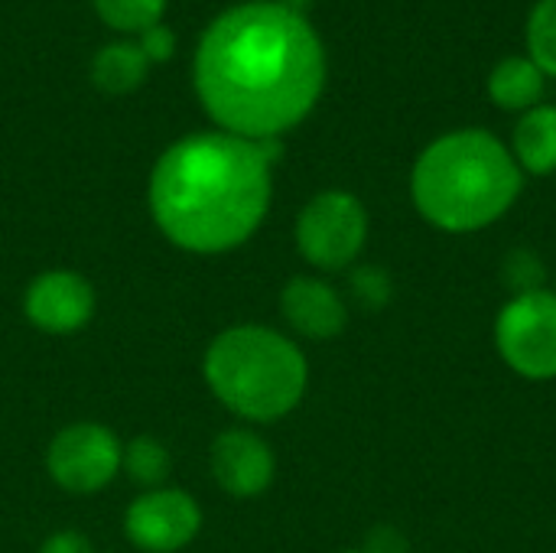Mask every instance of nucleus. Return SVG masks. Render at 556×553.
<instances>
[{
    "instance_id": "1",
    "label": "nucleus",
    "mask_w": 556,
    "mask_h": 553,
    "mask_svg": "<svg viewBox=\"0 0 556 553\" xmlns=\"http://www.w3.org/2000/svg\"><path fill=\"white\" fill-rule=\"evenodd\" d=\"M326 46L313 23L277 0L222 10L199 36L192 85L218 130L280 140L303 124L326 88Z\"/></svg>"
},
{
    "instance_id": "2",
    "label": "nucleus",
    "mask_w": 556,
    "mask_h": 553,
    "mask_svg": "<svg viewBox=\"0 0 556 553\" xmlns=\"http://www.w3.org/2000/svg\"><path fill=\"white\" fill-rule=\"evenodd\" d=\"M280 140L199 130L163 150L147 202L169 244L192 254L241 248L267 218Z\"/></svg>"
},
{
    "instance_id": "3",
    "label": "nucleus",
    "mask_w": 556,
    "mask_h": 553,
    "mask_svg": "<svg viewBox=\"0 0 556 553\" xmlns=\"http://www.w3.org/2000/svg\"><path fill=\"white\" fill-rule=\"evenodd\" d=\"M525 173L505 140L463 127L424 147L410 173V199L424 222L446 235H472L511 212Z\"/></svg>"
},
{
    "instance_id": "4",
    "label": "nucleus",
    "mask_w": 556,
    "mask_h": 553,
    "mask_svg": "<svg viewBox=\"0 0 556 553\" xmlns=\"http://www.w3.org/2000/svg\"><path fill=\"white\" fill-rule=\"evenodd\" d=\"M202 375L212 394L238 417L274 424L300 407L309 365L296 342L267 326H231L205 352Z\"/></svg>"
},
{
    "instance_id": "5",
    "label": "nucleus",
    "mask_w": 556,
    "mask_h": 553,
    "mask_svg": "<svg viewBox=\"0 0 556 553\" xmlns=\"http://www.w3.org/2000/svg\"><path fill=\"white\" fill-rule=\"evenodd\" d=\"M495 349L525 381L556 378V293L531 290L511 297L495 319Z\"/></svg>"
},
{
    "instance_id": "6",
    "label": "nucleus",
    "mask_w": 556,
    "mask_h": 553,
    "mask_svg": "<svg viewBox=\"0 0 556 553\" xmlns=\"http://www.w3.org/2000/svg\"><path fill=\"white\" fill-rule=\"evenodd\" d=\"M368 241V209L345 189L316 192L296 218V248L319 271H345Z\"/></svg>"
},
{
    "instance_id": "7",
    "label": "nucleus",
    "mask_w": 556,
    "mask_h": 553,
    "mask_svg": "<svg viewBox=\"0 0 556 553\" xmlns=\"http://www.w3.org/2000/svg\"><path fill=\"white\" fill-rule=\"evenodd\" d=\"M124 463L121 440L91 420L68 424L59 430L46 450V469L52 482L72 495H91L114 482Z\"/></svg>"
},
{
    "instance_id": "8",
    "label": "nucleus",
    "mask_w": 556,
    "mask_h": 553,
    "mask_svg": "<svg viewBox=\"0 0 556 553\" xmlns=\"http://www.w3.org/2000/svg\"><path fill=\"white\" fill-rule=\"evenodd\" d=\"M124 531L143 553H176L202 531V508L182 489H153L127 508Z\"/></svg>"
},
{
    "instance_id": "9",
    "label": "nucleus",
    "mask_w": 556,
    "mask_h": 553,
    "mask_svg": "<svg viewBox=\"0 0 556 553\" xmlns=\"http://www.w3.org/2000/svg\"><path fill=\"white\" fill-rule=\"evenodd\" d=\"M94 287L75 271L39 274L23 297L26 319L49 336H68L85 329L94 316Z\"/></svg>"
},
{
    "instance_id": "10",
    "label": "nucleus",
    "mask_w": 556,
    "mask_h": 553,
    "mask_svg": "<svg viewBox=\"0 0 556 553\" xmlns=\"http://www.w3.org/2000/svg\"><path fill=\"white\" fill-rule=\"evenodd\" d=\"M212 476L231 499H257L270 489L277 460L270 447L251 430H225L212 443Z\"/></svg>"
},
{
    "instance_id": "11",
    "label": "nucleus",
    "mask_w": 556,
    "mask_h": 553,
    "mask_svg": "<svg viewBox=\"0 0 556 553\" xmlns=\"http://www.w3.org/2000/svg\"><path fill=\"white\" fill-rule=\"evenodd\" d=\"M280 313L293 332L313 342H329L345 332L349 306L339 290L319 277H293L280 290Z\"/></svg>"
},
{
    "instance_id": "12",
    "label": "nucleus",
    "mask_w": 556,
    "mask_h": 553,
    "mask_svg": "<svg viewBox=\"0 0 556 553\" xmlns=\"http://www.w3.org/2000/svg\"><path fill=\"white\" fill-rule=\"evenodd\" d=\"M511 156L521 173L551 176L556 173V108L538 104L521 114L511 134Z\"/></svg>"
},
{
    "instance_id": "13",
    "label": "nucleus",
    "mask_w": 556,
    "mask_h": 553,
    "mask_svg": "<svg viewBox=\"0 0 556 553\" xmlns=\"http://www.w3.org/2000/svg\"><path fill=\"white\" fill-rule=\"evenodd\" d=\"M147 72H150V62L140 52V46L130 42V39L108 42L91 59V81H94V88L104 91V95H114V98L134 95L147 81Z\"/></svg>"
},
{
    "instance_id": "14",
    "label": "nucleus",
    "mask_w": 556,
    "mask_h": 553,
    "mask_svg": "<svg viewBox=\"0 0 556 553\" xmlns=\"http://www.w3.org/2000/svg\"><path fill=\"white\" fill-rule=\"evenodd\" d=\"M544 72L528 55H508L502 59L489 75V98L502 111H531L544 98Z\"/></svg>"
},
{
    "instance_id": "15",
    "label": "nucleus",
    "mask_w": 556,
    "mask_h": 553,
    "mask_svg": "<svg viewBox=\"0 0 556 553\" xmlns=\"http://www.w3.org/2000/svg\"><path fill=\"white\" fill-rule=\"evenodd\" d=\"M121 469L137 482V486H147V489H160V482L169 479L173 473V456L169 450L153 440V437H137L124 447V463Z\"/></svg>"
},
{
    "instance_id": "16",
    "label": "nucleus",
    "mask_w": 556,
    "mask_h": 553,
    "mask_svg": "<svg viewBox=\"0 0 556 553\" xmlns=\"http://www.w3.org/2000/svg\"><path fill=\"white\" fill-rule=\"evenodd\" d=\"M94 13L104 26L117 29V33H143L156 23H163L160 16L166 13L169 0H91Z\"/></svg>"
},
{
    "instance_id": "17",
    "label": "nucleus",
    "mask_w": 556,
    "mask_h": 553,
    "mask_svg": "<svg viewBox=\"0 0 556 553\" xmlns=\"http://www.w3.org/2000/svg\"><path fill=\"white\" fill-rule=\"evenodd\" d=\"M525 42H528V59L556 78V0H538L528 13L525 26Z\"/></svg>"
},
{
    "instance_id": "18",
    "label": "nucleus",
    "mask_w": 556,
    "mask_h": 553,
    "mask_svg": "<svg viewBox=\"0 0 556 553\" xmlns=\"http://www.w3.org/2000/svg\"><path fill=\"white\" fill-rule=\"evenodd\" d=\"M502 280L511 290V297L531 293V290H544L547 287V267H544L541 254H534L528 248H515L502 261Z\"/></svg>"
},
{
    "instance_id": "19",
    "label": "nucleus",
    "mask_w": 556,
    "mask_h": 553,
    "mask_svg": "<svg viewBox=\"0 0 556 553\" xmlns=\"http://www.w3.org/2000/svg\"><path fill=\"white\" fill-rule=\"evenodd\" d=\"M349 287H352V297L365 310H384L394 297V280L378 264H358L349 277Z\"/></svg>"
},
{
    "instance_id": "20",
    "label": "nucleus",
    "mask_w": 556,
    "mask_h": 553,
    "mask_svg": "<svg viewBox=\"0 0 556 553\" xmlns=\"http://www.w3.org/2000/svg\"><path fill=\"white\" fill-rule=\"evenodd\" d=\"M137 46H140V52L147 55L150 65H166L176 55V33L166 23H156V26H150V29H143L137 36Z\"/></svg>"
},
{
    "instance_id": "21",
    "label": "nucleus",
    "mask_w": 556,
    "mask_h": 553,
    "mask_svg": "<svg viewBox=\"0 0 556 553\" xmlns=\"http://www.w3.org/2000/svg\"><path fill=\"white\" fill-rule=\"evenodd\" d=\"M410 544L407 538L394 528V525H378L368 538H365V548L362 553H407Z\"/></svg>"
},
{
    "instance_id": "22",
    "label": "nucleus",
    "mask_w": 556,
    "mask_h": 553,
    "mask_svg": "<svg viewBox=\"0 0 556 553\" xmlns=\"http://www.w3.org/2000/svg\"><path fill=\"white\" fill-rule=\"evenodd\" d=\"M39 553H94L91 541L78 531H55L52 538L42 541Z\"/></svg>"
},
{
    "instance_id": "23",
    "label": "nucleus",
    "mask_w": 556,
    "mask_h": 553,
    "mask_svg": "<svg viewBox=\"0 0 556 553\" xmlns=\"http://www.w3.org/2000/svg\"><path fill=\"white\" fill-rule=\"evenodd\" d=\"M280 7H287L290 13H300V16H306L309 13V7H313V0H277Z\"/></svg>"
},
{
    "instance_id": "24",
    "label": "nucleus",
    "mask_w": 556,
    "mask_h": 553,
    "mask_svg": "<svg viewBox=\"0 0 556 553\" xmlns=\"http://www.w3.org/2000/svg\"><path fill=\"white\" fill-rule=\"evenodd\" d=\"M345 553H362V551H345Z\"/></svg>"
}]
</instances>
